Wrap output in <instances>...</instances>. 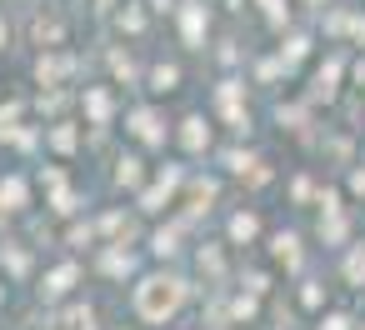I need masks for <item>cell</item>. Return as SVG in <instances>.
<instances>
[{
	"mask_svg": "<svg viewBox=\"0 0 365 330\" xmlns=\"http://www.w3.org/2000/svg\"><path fill=\"white\" fill-rule=\"evenodd\" d=\"M185 295H190V285L180 275H145L135 285V315L150 320V325H160V320H170L185 305Z\"/></svg>",
	"mask_w": 365,
	"mask_h": 330,
	"instance_id": "cell-1",
	"label": "cell"
},
{
	"mask_svg": "<svg viewBox=\"0 0 365 330\" xmlns=\"http://www.w3.org/2000/svg\"><path fill=\"white\" fill-rule=\"evenodd\" d=\"M240 100H245V86H240V81H220V86H215V110L230 120V130L245 135V130H250V110H245Z\"/></svg>",
	"mask_w": 365,
	"mask_h": 330,
	"instance_id": "cell-2",
	"label": "cell"
},
{
	"mask_svg": "<svg viewBox=\"0 0 365 330\" xmlns=\"http://www.w3.org/2000/svg\"><path fill=\"white\" fill-rule=\"evenodd\" d=\"M175 11H180V36H185V46L200 51V46H205V26H210L205 0H185V6H175Z\"/></svg>",
	"mask_w": 365,
	"mask_h": 330,
	"instance_id": "cell-3",
	"label": "cell"
},
{
	"mask_svg": "<svg viewBox=\"0 0 365 330\" xmlns=\"http://www.w3.org/2000/svg\"><path fill=\"white\" fill-rule=\"evenodd\" d=\"M180 175H185L180 165H165V170L155 175V185L140 195V210H165V205H170V195H175V185H180Z\"/></svg>",
	"mask_w": 365,
	"mask_h": 330,
	"instance_id": "cell-4",
	"label": "cell"
},
{
	"mask_svg": "<svg viewBox=\"0 0 365 330\" xmlns=\"http://www.w3.org/2000/svg\"><path fill=\"white\" fill-rule=\"evenodd\" d=\"M125 130L140 140V145H165V125H160V115L155 110H130V120H125Z\"/></svg>",
	"mask_w": 365,
	"mask_h": 330,
	"instance_id": "cell-5",
	"label": "cell"
},
{
	"mask_svg": "<svg viewBox=\"0 0 365 330\" xmlns=\"http://www.w3.org/2000/svg\"><path fill=\"white\" fill-rule=\"evenodd\" d=\"M340 71H345V61L340 56H330L320 71H315V86H310V100H335V91H340Z\"/></svg>",
	"mask_w": 365,
	"mask_h": 330,
	"instance_id": "cell-6",
	"label": "cell"
},
{
	"mask_svg": "<svg viewBox=\"0 0 365 330\" xmlns=\"http://www.w3.org/2000/svg\"><path fill=\"white\" fill-rule=\"evenodd\" d=\"M180 145H185V155H205V150H210V125H205V115H185V120H180Z\"/></svg>",
	"mask_w": 365,
	"mask_h": 330,
	"instance_id": "cell-7",
	"label": "cell"
},
{
	"mask_svg": "<svg viewBox=\"0 0 365 330\" xmlns=\"http://www.w3.org/2000/svg\"><path fill=\"white\" fill-rule=\"evenodd\" d=\"M270 260L285 265V270H300V235H295V230H280V235L270 240Z\"/></svg>",
	"mask_w": 365,
	"mask_h": 330,
	"instance_id": "cell-8",
	"label": "cell"
},
{
	"mask_svg": "<svg viewBox=\"0 0 365 330\" xmlns=\"http://www.w3.org/2000/svg\"><path fill=\"white\" fill-rule=\"evenodd\" d=\"M345 235H350V220H345V205H340V210H320V240L340 250V245H345Z\"/></svg>",
	"mask_w": 365,
	"mask_h": 330,
	"instance_id": "cell-9",
	"label": "cell"
},
{
	"mask_svg": "<svg viewBox=\"0 0 365 330\" xmlns=\"http://www.w3.org/2000/svg\"><path fill=\"white\" fill-rule=\"evenodd\" d=\"M255 235H260V215H255V210H235V215H230V240H235V245H250Z\"/></svg>",
	"mask_w": 365,
	"mask_h": 330,
	"instance_id": "cell-10",
	"label": "cell"
},
{
	"mask_svg": "<svg viewBox=\"0 0 365 330\" xmlns=\"http://www.w3.org/2000/svg\"><path fill=\"white\" fill-rule=\"evenodd\" d=\"M140 165H145L140 155H120V160H115V185H125V190H135V185L145 180V170H140Z\"/></svg>",
	"mask_w": 365,
	"mask_h": 330,
	"instance_id": "cell-11",
	"label": "cell"
},
{
	"mask_svg": "<svg viewBox=\"0 0 365 330\" xmlns=\"http://www.w3.org/2000/svg\"><path fill=\"white\" fill-rule=\"evenodd\" d=\"M76 280H81V270H76V265H61V270H51V275H46V285H41V290H46V300H56V295H66Z\"/></svg>",
	"mask_w": 365,
	"mask_h": 330,
	"instance_id": "cell-12",
	"label": "cell"
},
{
	"mask_svg": "<svg viewBox=\"0 0 365 330\" xmlns=\"http://www.w3.org/2000/svg\"><path fill=\"white\" fill-rule=\"evenodd\" d=\"M310 56V36H300V31H290L285 41H280V61H285V71L295 66V61H305Z\"/></svg>",
	"mask_w": 365,
	"mask_h": 330,
	"instance_id": "cell-13",
	"label": "cell"
},
{
	"mask_svg": "<svg viewBox=\"0 0 365 330\" xmlns=\"http://www.w3.org/2000/svg\"><path fill=\"white\" fill-rule=\"evenodd\" d=\"M340 275H345V285H365V245H350V255H345Z\"/></svg>",
	"mask_w": 365,
	"mask_h": 330,
	"instance_id": "cell-14",
	"label": "cell"
},
{
	"mask_svg": "<svg viewBox=\"0 0 365 330\" xmlns=\"http://www.w3.org/2000/svg\"><path fill=\"white\" fill-rule=\"evenodd\" d=\"M175 86H180V66H155V71H150V91H155V96H170Z\"/></svg>",
	"mask_w": 365,
	"mask_h": 330,
	"instance_id": "cell-15",
	"label": "cell"
},
{
	"mask_svg": "<svg viewBox=\"0 0 365 330\" xmlns=\"http://www.w3.org/2000/svg\"><path fill=\"white\" fill-rule=\"evenodd\" d=\"M71 71H76L71 56H51V61H41V81H66Z\"/></svg>",
	"mask_w": 365,
	"mask_h": 330,
	"instance_id": "cell-16",
	"label": "cell"
},
{
	"mask_svg": "<svg viewBox=\"0 0 365 330\" xmlns=\"http://www.w3.org/2000/svg\"><path fill=\"white\" fill-rule=\"evenodd\" d=\"M86 110H91L96 125H106V120H110V96H106V91H86Z\"/></svg>",
	"mask_w": 365,
	"mask_h": 330,
	"instance_id": "cell-17",
	"label": "cell"
},
{
	"mask_svg": "<svg viewBox=\"0 0 365 330\" xmlns=\"http://www.w3.org/2000/svg\"><path fill=\"white\" fill-rule=\"evenodd\" d=\"M260 16H265L275 31H285V26H290V6H285V0H260Z\"/></svg>",
	"mask_w": 365,
	"mask_h": 330,
	"instance_id": "cell-18",
	"label": "cell"
},
{
	"mask_svg": "<svg viewBox=\"0 0 365 330\" xmlns=\"http://www.w3.org/2000/svg\"><path fill=\"white\" fill-rule=\"evenodd\" d=\"M0 200H11V210H21L26 205V180H16V175L0 180Z\"/></svg>",
	"mask_w": 365,
	"mask_h": 330,
	"instance_id": "cell-19",
	"label": "cell"
},
{
	"mask_svg": "<svg viewBox=\"0 0 365 330\" xmlns=\"http://www.w3.org/2000/svg\"><path fill=\"white\" fill-rule=\"evenodd\" d=\"M255 310H260V295H255V290H245V295H235V305H230V315H235V320H250Z\"/></svg>",
	"mask_w": 365,
	"mask_h": 330,
	"instance_id": "cell-20",
	"label": "cell"
},
{
	"mask_svg": "<svg viewBox=\"0 0 365 330\" xmlns=\"http://www.w3.org/2000/svg\"><path fill=\"white\" fill-rule=\"evenodd\" d=\"M195 265H200L205 275H220V270H225V260H220V250H215V245H205V250L195 255Z\"/></svg>",
	"mask_w": 365,
	"mask_h": 330,
	"instance_id": "cell-21",
	"label": "cell"
},
{
	"mask_svg": "<svg viewBox=\"0 0 365 330\" xmlns=\"http://www.w3.org/2000/svg\"><path fill=\"white\" fill-rule=\"evenodd\" d=\"M150 250H155V255H160V260H170V255H175V250H180V245H175V230H160V235H155V240H150Z\"/></svg>",
	"mask_w": 365,
	"mask_h": 330,
	"instance_id": "cell-22",
	"label": "cell"
},
{
	"mask_svg": "<svg viewBox=\"0 0 365 330\" xmlns=\"http://www.w3.org/2000/svg\"><path fill=\"white\" fill-rule=\"evenodd\" d=\"M320 300H325V285H320V280H305V285H300V305H305V310H315Z\"/></svg>",
	"mask_w": 365,
	"mask_h": 330,
	"instance_id": "cell-23",
	"label": "cell"
},
{
	"mask_svg": "<svg viewBox=\"0 0 365 330\" xmlns=\"http://www.w3.org/2000/svg\"><path fill=\"white\" fill-rule=\"evenodd\" d=\"M106 270H110V275H130V270H135V255H125V250H115V255L106 260Z\"/></svg>",
	"mask_w": 365,
	"mask_h": 330,
	"instance_id": "cell-24",
	"label": "cell"
},
{
	"mask_svg": "<svg viewBox=\"0 0 365 330\" xmlns=\"http://www.w3.org/2000/svg\"><path fill=\"white\" fill-rule=\"evenodd\" d=\"M120 26H125L130 36H135V31H145V16H140V6H125V11H120Z\"/></svg>",
	"mask_w": 365,
	"mask_h": 330,
	"instance_id": "cell-25",
	"label": "cell"
},
{
	"mask_svg": "<svg viewBox=\"0 0 365 330\" xmlns=\"http://www.w3.org/2000/svg\"><path fill=\"white\" fill-rule=\"evenodd\" d=\"M275 115H280V125H290V130H300V125H305V110H300V105H280Z\"/></svg>",
	"mask_w": 365,
	"mask_h": 330,
	"instance_id": "cell-26",
	"label": "cell"
},
{
	"mask_svg": "<svg viewBox=\"0 0 365 330\" xmlns=\"http://www.w3.org/2000/svg\"><path fill=\"white\" fill-rule=\"evenodd\" d=\"M51 145H56V150H76V130H71V125H56V130H51Z\"/></svg>",
	"mask_w": 365,
	"mask_h": 330,
	"instance_id": "cell-27",
	"label": "cell"
},
{
	"mask_svg": "<svg viewBox=\"0 0 365 330\" xmlns=\"http://www.w3.org/2000/svg\"><path fill=\"white\" fill-rule=\"evenodd\" d=\"M315 330H355V320L335 310V315H320V325H315Z\"/></svg>",
	"mask_w": 365,
	"mask_h": 330,
	"instance_id": "cell-28",
	"label": "cell"
},
{
	"mask_svg": "<svg viewBox=\"0 0 365 330\" xmlns=\"http://www.w3.org/2000/svg\"><path fill=\"white\" fill-rule=\"evenodd\" d=\"M245 290L265 295V290H270V275H265V270H250V275H245Z\"/></svg>",
	"mask_w": 365,
	"mask_h": 330,
	"instance_id": "cell-29",
	"label": "cell"
},
{
	"mask_svg": "<svg viewBox=\"0 0 365 330\" xmlns=\"http://www.w3.org/2000/svg\"><path fill=\"white\" fill-rule=\"evenodd\" d=\"M110 66H115V76H120V81H130V76H135V66H130V56H115Z\"/></svg>",
	"mask_w": 365,
	"mask_h": 330,
	"instance_id": "cell-30",
	"label": "cell"
},
{
	"mask_svg": "<svg viewBox=\"0 0 365 330\" xmlns=\"http://www.w3.org/2000/svg\"><path fill=\"white\" fill-rule=\"evenodd\" d=\"M320 210H340V190H320Z\"/></svg>",
	"mask_w": 365,
	"mask_h": 330,
	"instance_id": "cell-31",
	"label": "cell"
},
{
	"mask_svg": "<svg viewBox=\"0 0 365 330\" xmlns=\"http://www.w3.org/2000/svg\"><path fill=\"white\" fill-rule=\"evenodd\" d=\"M290 195H295V200H310V180H305V175H300V180H295V185H290Z\"/></svg>",
	"mask_w": 365,
	"mask_h": 330,
	"instance_id": "cell-32",
	"label": "cell"
},
{
	"mask_svg": "<svg viewBox=\"0 0 365 330\" xmlns=\"http://www.w3.org/2000/svg\"><path fill=\"white\" fill-rule=\"evenodd\" d=\"M350 190H355V195H365V170H355V175H350Z\"/></svg>",
	"mask_w": 365,
	"mask_h": 330,
	"instance_id": "cell-33",
	"label": "cell"
},
{
	"mask_svg": "<svg viewBox=\"0 0 365 330\" xmlns=\"http://www.w3.org/2000/svg\"><path fill=\"white\" fill-rule=\"evenodd\" d=\"M150 11H160V16H165V11H175V0H150Z\"/></svg>",
	"mask_w": 365,
	"mask_h": 330,
	"instance_id": "cell-34",
	"label": "cell"
},
{
	"mask_svg": "<svg viewBox=\"0 0 365 330\" xmlns=\"http://www.w3.org/2000/svg\"><path fill=\"white\" fill-rule=\"evenodd\" d=\"M360 330H365V325H360Z\"/></svg>",
	"mask_w": 365,
	"mask_h": 330,
	"instance_id": "cell-35",
	"label": "cell"
}]
</instances>
